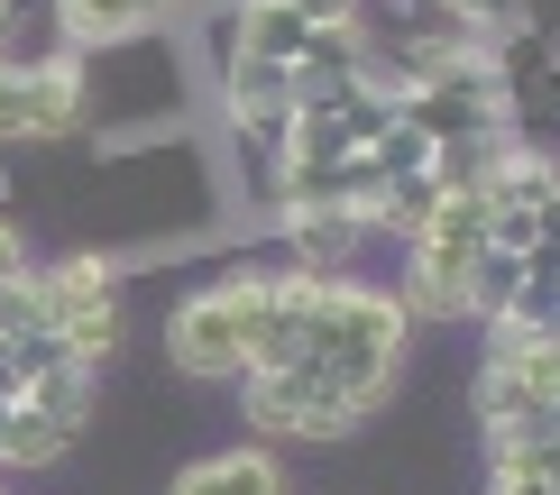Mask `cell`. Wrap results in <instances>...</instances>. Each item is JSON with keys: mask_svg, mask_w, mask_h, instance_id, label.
Returning a JSON list of instances; mask_svg holds the SVG:
<instances>
[{"mask_svg": "<svg viewBox=\"0 0 560 495\" xmlns=\"http://www.w3.org/2000/svg\"><path fill=\"white\" fill-rule=\"evenodd\" d=\"M405 330L413 313L395 294H368L349 285V275H313V313H303V367L331 376L349 404H386L395 386V358H405Z\"/></svg>", "mask_w": 560, "mask_h": 495, "instance_id": "6da1fadb", "label": "cell"}, {"mask_svg": "<svg viewBox=\"0 0 560 495\" xmlns=\"http://www.w3.org/2000/svg\"><path fill=\"white\" fill-rule=\"evenodd\" d=\"M37 294H46V340L65 358L102 367L120 349V267L110 257H65V267L37 275Z\"/></svg>", "mask_w": 560, "mask_h": 495, "instance_id": "7a4b0ae2", "label": "cell"}, {"mask_svg": "<svg viewBox=\"0 0 560 495\" xmlns=\"http://www.w3.org/2000/svg\"><path fill=\"white\" fill-rule=\"evenodd\" d=\"M166 358H175L184 376H202V386L248 376V303H240V275H230V285H202V294L166 321Z\"/></svg>", "mask_w": 560, "mask_h": 495, "instance_id": "3957f363", "label": "cell"}, {"mask_svg": "<svg viewBox=\"0 0 560 495\" xmlns=\"http://www.w3.org/2000/svg\"><path fill=\"white\" fill-rule=\"evenodd\" d=\"M240 386H248V422H258L267 440H340L349 422H359V404H349L331 376H313V367L240 376Z\"/></svg>", "mask_w": 560, "mask_h": 495, "instance_id": "277c9868", "label": "cell"}, {"mask_svg": "<svg viewBox=\"0 0 560 495\" xmlns=\"http://www.w3.org/2000/svg\"><path fill=\"white\" fill-rule=\"evenodd\" d=\"M19 74H28V138L92 129V74H83V56H37V64H19Z\"/></svg>", "mask_w": 560, "mask_h": 495, "instance_id": "5b68a950", "label": "cell"}, {"mask_svg": "<svg viewBox=\"0 0 560 495\" xmlns=\"http://www.w3.org/2000/svg\"><path fill=\"white\" fill-rule=\"evenodd\" d=\"M175 0H56V37L65 56H92V46H120V37H148L166 28Z\"/></svg>", "mask_w": 560, "mask_h": 495, "instance_id": "8992f818", "label": "cell"}, {"mask_svg": "<svg viewBox=\"0 0 560 495\" xmlns=\"http://www.w3.org/2000/svg\"><path fill=\"white\" fill-rule=\"evenodd\" d=\"M303 46H313V19L294 10V0H240V19H230V56H258V64H303Z\"/></svg>", "mask_w": 560, "mask_h": 495, "instance_id": "52a82bcc", "label": "cell"}, {"mask_svg": "<svg viewBox=\"0 0 560 495\" xmlns=\"http://www.w3.org/2000/svg\"><path fill=\"white\" fill-rule=\"evenodd\" d=\"M166 495H285V468L267 450H221V459H194Z\"/></svg>", "mask_w": 560, "mask_h": 495, "instance_id": "ba28073f", "label": "cell"}, {"mask_svg": "<svg viewBox=\"0 0 560 495\" xmlns=\"http://www.w3.org/2000/svg\"><path fill=\"white\" fill-rule=\"evenodd\" d=\"M413 248H441V257H459V267H469V257L487 248V193H478V184H451V193L423 211Z\"/></svg>", "mask_w": 560, "mask_h": 495, "instance_id": "9c48e42d", "label": "cell"}, {"mask_svg": "<svg viewBox=\"0 0 560 495\" xmlns=\"http://www.w3.org/2000/svg\"><path fill=\"white\" fill-rule=\"evenodd\" d=\"M405 313H423V321H459L469 313V267L459 257H441V248H413V267H405Z\"/></svg>", "mask_w": 560, "mask_h": 495, "instance_id": "30bf717a", "label": "cell"}, {"mask_svg": "<svg viewBox=\"0 0 560 495\" xmlns=\"http://www.w3.org/2000/svg\"><path fill=\"white\" fill-rule=\"evenodd\" d=\"M359 239H368V221H349V211H285V248L303 257V275H340Z\"/></svg>", "mask_w": 560, "mask_h": 495, "instance_id": "8fae6325", "label": "cell"}, {"mask_svg": "<svg viewBox=\"0 0 560 495\" xmlns=\"http://www.w3.org/2000/svg\"><path fill=\"white\" fill-rule=\"evenodd\" d=\"M19 404H37L46 422L83 432V413H92V367H83V358H56L46 376H28V394H19Z\"/></svg>", "mask_w": 560, "mask_h": 495, "instance_id": "7c38bea8", "label": "cell"}, {"mask_svg": "<svg viewBox=\"0 0 560 495\" xmlns=\"http://www.w3.org/2000/svg\"><path fill=\"white\" fill-rule=\"evenodd\" d=\"M515 285H524V257L515 248H478L469 257V313L478 321H497L505 303H515Z\"/></svg>", "mask_w": 560, "mask_h": 495, "instance_id": "4fadbf2b", "label": "cell"}, {"mask_svg": "<svg viewBox=\"0 0 560 495\" xmlns=\"http://www.w3.org/2000/svg\"><path fill=\"white\" fill-rule=\"evenodd\" d=\"M65 450H74V432H65V422H46L37 404L10 413V468H46V459H65Z\"/></svg>", "mask_w": 560, "mask_h": 495, "instance_id": "5bb4252c", "label": "cell"}, {"mask_svg": "<svg viewBox=\"0 0 560 495\" xmlns=\"http://www.w3.org/2000/svg\"><path fill=\"white\" fill-rule=\"evenodd\" d=\"M285 64H258V56H230V110H248V102H285ZM294 110V102H285Z\"/></svg>", "mask_w": 560, "mask_h": 495, "instance_id": "9a60e30c", "label": "cell"}, {"mask_svg": "<svg viewBox=\"0 0 560 495\" xmlns=\"http://www.w3.org/2000/svg\"><path fill=\"white\" fill-rule=\"evenodd\" d=\"M37 330H46L37 275H10V285H0V340H37Z\"/></svg>", "mask_w": 560, "mask_h": 495, "instance_id": "2e32d148", "label": "cell"}, {"mask_svg": "<svg viewBox=\"0 0 560 495\" xmlns=\"http://www.w3.org/2000/svg\"><path fill=\"white\" fill-rule=\"evenodd\" d=\"M28 138V74H19V56L0 64V148H19Z\"/></svg>", "mask_w": 560, "mask_h": 495, "instance_id": "e0dca14e", "label": "cell"}, {"mask_svg": "<svg viewBox=\"0 0 560 495\" xmlns=\"http://www.w3.org/2000/svg\"><path fill=\"white\" fill-rule=\"evenodd\" d=\"M487 495H560V486H542L524 459H497V486H487Z\"/></svg>", "mask_w": 560, "mask_h": 495, "instance_id": "ac0fdd59", "label": "cell"}, {"mask_svg": "<svg viewBox=\"0 0 560 495\" xmlns=\"http://www.w3.org/2000/svg\"><path fill=\"white\" fill-rule=\"evenodd\" d=\"M10 275H28V239H19V221H0V285Z\"/></svg>", "mask_w": 560, "mask_h": 495, "instance_id": "d6986e66", "label": "cell"}, {"mask_svg": "<svg viewBox=\"0 0 560 495\" xmlns=\"http://www.w3.org/2000/svg\"><path fill=\"white\" fill-rule=\"evenodd\" d=\"M303 19H313V28H340V19H359V0H294Z\"/></svg>", "mask_w": 560, "mask_h": 495, "instance_id": "ffe728a7", "label": "cell"}, {"mask_svg": "<svg viewBox=\"0 0 560 495\" xmlns=\"http://www.w3.org/2000/svg\"><path fill=\"white\" fill-rule=\"evenodd\" d=\"M515 459H524V468H533V478H542V486H560V432L542 440V450H515Z\"/></svg>", "mask_w": 560, "mask_h": 495, "instance_id": "44dd1931", "label": "cell"}, {"mask_svg": "<svg viewBox=\"0 0 560 495\" xmlns=\"http://www.w3.org/2000/svg\"><path fill=\"white\" fill-rule=\"evenodd\" d=\"M0 404H19V358H10V340H0Z\"/></svg>", "mask_w": 560, "mask_h": 495, "instance_id": "7402d4cb", "label": "cell"}, {"mask_svg": "<svg viewBox=\"0 0 560 495\" xmlns=\"http://www.w3.org/2000/svg\"><path fill=\"white\" fill-rule=\"evenodd\" d=\"M10 28H19V0H0V64H10Z\"/></svg>", "mask_w": 560, "mask_h": 495, "instance_id": "603a6c76", "label": "cell"}, {"mask_svg": "<svg viewBox=\"0 0 560 495\" xmlns=\"http://www.w3.org/2000/svg\"><path fill=\"white\" fill-rule=\"evenodd\" d=\"M10 413H19V404H0V468H10Z\"/></svg>", "mask_w": 560, "mask_h": 495, "instance_id": "cb8c5ba5", "label": "cell"}, {"mask_svg": "<svg viewBox=\"0 0 560 495\" xmlns=\"http://www.w3.org/2000/svg\"><path fill=\"white\" fill-rule=\"evenodd\" d=\"M542 340H551V376H560V330H542Z\"/></svg>", "mask_w": 560, "mask_h": 495, "instance_id": "d4e9b609", "label": "cell"}]
</instances>
